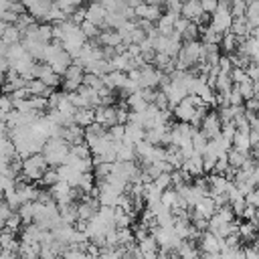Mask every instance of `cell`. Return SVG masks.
Masks as SVG:
<instances>
[{
	"label": "cell",
	"instance_id": "cell-1",
	"mask_svg": "<svg viewBox=\"0 0 259 259\" xmlns=\"http://www.w3.org/2000/svg\"><path fill=\"white\" fill-rule=\"evenodd\" d=\"M49 168V160L42 152H36V154H30L24 158L22 162V172L18 174L16 180H30V182H36L42 178L45 170Z\"/></svg>",
	"mask_w": 259,
	"mask_h": 259
},
{
	"label": "cell",
	"instance_id": "cell-2",
	"mask_svg": "<svg viewBox=\"0 0 259 259\" xmlns=\"http://www.w3.org/2000/svg\"><path fill=\"white\" fill-rule=\"evenodd\" d=\"M202 53H204V42L194 38V40H184L182 45V51L176 59H180L182 63H186L188 69H192L200 59H202Z\"/></svg>",
	"mask_w": 259,
	"mask_h": 259
},
{
	"label": "cell",
	"instance_id": "cell-3",
	"mask_svg": "<svg viewBox=\"0 0 259 259\" xmlns=\"http://www.w3.org/2000/svg\"><path fill=\"white\" fill-rule=\"evenodd\" d=\"M83 79H85V69L81 67V65H71L67 71H65V75H63V83H61V87L69 93V91H77L81 85H83Z\"/></svg>",
	"mask_w": 259,
	"mask_h": 259
},
{
	"label": "cell",
	"instance_id": "cell-4",
	"mask_svg": "<svg viewBox=\"0 0 259 259\" xmlns=\"http://www.w3.org/2000/svg\"><path fill=\"white\" fill-rule=\"evenodd\" d=\"M221 245H223V239L217 237L212 231H204L198 239V247L202 251V257H217L221 255Z\"/></svg>",
	"mask_w": 259,
	"mask_h": 259
},
{
	"label": "cell",
	"instance_id": "cell-5",
	"mask_svg": "<svg viewBox=\"0 0 259 259\" xmlns=\"http://www.w3.org/2000/svg\"><path fill=\"white\" fill-rule=\"evenodd\" d=\"M200 130H202L208 138H217V136H221V132H223V119H221L219 111L208 109L206 115H204V119H202Z\"/></svg>",
	"mask_w": 259,
	"mask_h": 259
},
{
	"label": "cell",
	"instance_id": "cell-6",
	"mask_svg": "<svg viewBox=\"0 0 259 259\" xmlns=\"http://www.w3.org/2000/svg\"><path fill=\"white\" fill-rule=\"evenodd\" d=\"M217 202H214V198L210 196V194H206V196H202L194 206H192V210H190V217L192 219H196V217H204V219H210L214 212H217Z\"/></svg>",
	"mask_w": 259,
	"mask_h": 259
},
{
	"label": "cell",
	"instance_id": "cell-7",
	"mask_svg": "<svg viewBox=\"0 0 259 259\" xmlns=\"http://www.w3.org/2000/svg\"><path fill=\"white\" fill-rule=\"evenodd\" d=\"M233 12L231 10H227V8H217L214 12H212V18H210V24L214 26V28H219L221 32H229L231 30V26H233Z\"/></svg>",
	"mask_w": 259,
	"mask_h": 259
},
{
	"label": "cell",
	"instance_id": "cell-8",
	"mask_svg": "<svg viewBox=\"0 0 259 259\" xmlns=\"http://www.w3.org/2000/svg\"><path fill=\"white\" fill-rule=\"evenodd\" d=\"M172 111H174V117H176L178 121H192V117H194V113H196V105L192 103L190 95H186L178 105L172 107Z\"/></svg>",
	"mask_w": 259,
	"mask_h": 259
},
{
	"label": "cell",
	"instance_id": "cell-9",
	"mask_svg": "<svg viewBox=\"0 0 259 259\" xmlns=\"http://www.w3.org/2000/svg\"><path fill=\"white\" fill-rule=\"evenodd\" d=\"M95 121H99L107 130L113 123H117V109H115V105H97L95 107Z\"/></svg>",
	"mask_w": 259,
	"mask_h": 259
},
{
	"label": "cell",
	"instance_id": "cell-10",
	"mask_svg": "<svg viewBox=\"0 0 259 259\" xmlns=\"http://www.w3.org/2000/svg\"><path fill=\"white\" fill-rule=\"evenodd\" d=\"M162 6L160 4H148V2H140L136 6V16L138 18H146V20H152V22H158V18L162 16Z\"/></svg>",
	"mask_w": 259,
	"mask_h": 259
},
{
	"label": "cell",
	"instance_id": "cell-11",
	"mask_svg": "<svg viewBox=\"0 0 259 259\" xmlns=\"http://www.w3.org/2000/svg\"><path fill=\"white\" fill-rule=\"evenodd\" d=\"M127 81H130V75H127L125 71L113 69V71H109V73L103 75V83H105L109 89H115V91H121Z\"/></svg>",
	"mask_w": 259,
	"mask_h": 259
},
{
	"label": "cell",
	"instance_id": "cell-12",
	"mask_svg": "<svg viewBox=\"0 0 259 259\" xmlns=\"http://www.w3.org/2000/svg\"><path fill=\"white\" fill-rule=\"evenodd\" d=\"M107 8L101 4V2H89L87 4V20L99 24L101 28L105 26V18H107Z\"/></svg>",
	"mask_w": 259,
	"mask_h": 259
},
{
	"label": "cell",
	"instance_id": "cell-13",
	"mask_svg": "<svg viewBox=\"0 0 259 259\" xmlns=\"http://www.w3.org/2000/svg\"><path fill=\"white\" fill-rule=\"evenodd\" d=\"M61 136H63L71 146H73V144H81V142H85V127L73 121V123H69V125H63Z\"/></svg>",
	"mask_w": 259,
	"mask_h": 259
},
{
	"label": "cell",
	"instance_id": "cell-14",
	"mask_svg": "<svg viewBox=\"0 0 259 259\" xmlns=\"http://www.w3.org/2000/svg\"><path fill=\"white\" fill-rule=\"evenodd\" d=\"M182 170H186L192 178H196V176H202L204 174V158H202V154H194V156H190V158H186L184 160V164H182Z\"/></svg>",
	"mask_w": 259,
	"mask_h": 259
},
{
	"label": "cell",
	"instance_id": "cell-15",
	"mask_svg": "<svg viewBox=\"0 0 259 259\" xmlns=\"http://www.w3.org/2000/svg\"><path fill=\"white\" fill-rule=\"evenodd\" d=\"M97 40H99L101 47H117V45L123 42V36L119 34L117 28H109V26H105V28H101V34L97 36Z\"/></svg>",
	"mask_w": 259,
	"mask_h": 259
},
{
	"label": "cell",
	"instance_id": "cell-16",
	"mask_svg": "<svg viewBox=\"0 0 259 259\" xmlns=\"http://www.w3.org/2000/svg\"><path fill=\"white\" fill-rule=\"evenodd\" d=\"M49 63H51V67L55 69V73L65 75V71L73 65V55H71V53H67V51L63 49V51H61V53H57Z\"/></svg>",
	"mask_w": 259,
	"mask_h": 259
},
{
	"label": "cell",
	"instance_id": "cell-17",
	"mask_svg": "<svg viewBox=\"0 0 259 259\" xmlns=\"http://www.w3.org/2000/svg\"><path fill=\"white\" fill-rule=\"evenodd\" d=\"M0 34H2V38L6 40V42H20L22 40V30L16 26V24H12V22H6V20H2L0 22Z\"/></svg>",
	"mask_w": 259,
	"mask_h": 259
},
{
	"label": "cell",
	"instance_id": "cell-18",
	"mask_svg": "<svg viewBox=\"0 0 259 259\" xmlns=\"http://www.w3.org/2000/svg\"><path fill=\"white\" fill-rule=\"evenodd\" d=\"M237 51L243 53V55H247L251 61H259V38H255V36L243 38Z\"/></svg>",
	"mask_w": 259,
	"mask_h": 259
},
{
	"label": "cell",
	"instance_id": "cell-19",
	"mask_svg": "<svg viewBox=\"0 0 259 259\" xmlns=\"http://www.w3.org/2000/svg\"><path fill=\"white\" fill-rule=\"evenodd\" d=\"M180 14H176V12H170V10H164V14L158 18V22H156V26H158V30H160V34H172L174 32V22H176V18H178Z\"/></svg>",
	"mask_w": 259,
	"mask_h": 259
},
{
	"label": "cell",
	"instance_id": "cell-20",
	"mask_svg": "<svg viewBox=\"0 0 259 259\" xmlns=\"http://www.w3.org/2000/svg\"><path fill=\"white\" fill-rule=\"evenodd\" d=\"M53 4H55V0H32L30 6H28V12L36 20H45L47 14H49V10L53 8Z\"/></svg>",
	"mask_w": 259,
	"mask_h": 259
},
{
	"label": "cell",
	"instance_id": "cell-21",
	"mask_svg": "<svg viewBox=\"0 0 259 259\" xmlns=\"http://www.w3.org/2000/svg\"><path fill=\"white\" fill-rule=\"evenodd\" d=\"M202 12H204V8H202L200 0H184V6H182V16L184 18L196 22L202 16Z\"/></svg>",
	"mask_w": 259,
	"mask_h": 259
},
{
	"label": "cell",
	"instance_id": "cell-22",
	"mask_svg": "<svg viewBox=\"0 0 259 259\" xmlns=\"http://www.w3.org/2000/svg\"><path fill=\"white\" fill-rule=\"evenodd\" d=\"M223 34L219 28H214L212 24H206V26H200V40L204 45H221L223 40Z\"/></svg>",
	"mask_w": 259,
	"mask_h": 259
},
{
	"label": "cell",
	"instance_id": "cell-23",
	"mask_svg": "<svg viewBox=\"0 0 259 259\" xmlns=\"http://www.w3.org/2000/svg\"><path fill=\"white\" fill-rule=\"evenodd\" d=\"M251 28H253V26H251V22H249V18H247V16H235V18H233L231 32H235V34H237L241 40L249 36Z\"/></svg>",
	"mask_w": 259,
	"mask_h": 259
},
{
	"label": "cell",
	"instance_id": "cell-24",
	"mask_svg": "<svg viewBox=\"0 0 259 259\" xmlns=\"http://www.w3.org/2000/svg\"><path fill=\"white\" fill-rule=\"evenodd\" d=\"M125 142H132V144H138L142 140H146V127L140 125V123H125Z\"/></svg>",
	"mask_w": 259,
	"mask_h": 259
},
{
	"label": "cell",
	"instance_id": "cell-25",
	"mask_svg": "<svg viewBox=\"0 0 259 259\" xmlns=\"http://www.w3.org/2000/svg\"><path fill=\"white\" fill-rule=\"evenodd\" d=\"M239 235H241V239H243V243L247 241V243H251L253 239H257L259 237V229H257V223L255 221H241V227H239Z\"/></svg>",
	"mask_w": 259,
	"mask_h": 259
},
{
	"label": "cell",
	"instance_id": "cell-26",
	"mask_svg": "<svg viewBox=\"0 0 259 259\" xmlns=\"http://www.w3.org/2000/svg\"><path fill=\"white\" fill-rule=\"evenodd\" d=\"M138 245H140V249H142L144 257H158L160 245H158V241H156V237H154L152 233H150L148 237H144L142 241H138Z\"/></svg>",
	"mask_w": 259,
	"mask_h": 259
},
{
	"label": "cell",
	"instance_id": "cell-27",
	"mask_svg": "<svg viewBox=\"0 0 259 259\" xmlns=\"http://www.w3.org/2000/svg\"><path fill=\"white\" fill-rule=\"evenodd\" d=\"M125 99H127V107H130L132 111H146L148 105H150V101L140 93V89L134 91V93H130Z\"/></svg>",
	"mask_w": 259,
	"mask_h": 259
},
{
	"label": "cell",
	"instance_id": "cell-28",
	"mask_svg": "<svg viewBox=\"0 0 259 259\" xmlns=\"http://www.w3.org/2000/svg\"><path fill=\"white\" fill-rule=\"evenodd\" d=\"M93 121H95V107H89V105L87 107H77V111H75V123L87 127Z\"/></svg>",
	"mask_w": 259,
	"mask_h": 259
},
{
	"label": "cell",
	"instance_id": "cell-29",
	"mask_svg": "<svg viewBox=\"0 0 259 259\" xmlns=\"http://www.w3.org/2000/svg\"><path fill=\"white\" fill-rule=\"evenodd\" d=\"M40 243L38 241H34V243H24V241H20V249H18V255H20V259H36V257H40Z\"/></svg>",
	"mask_w": 259,
	"mask_h": 259
},
{
	"label": "cell",
	"instance_id": "cell-30",
	"mask_svg": "<svg viewBox=\"0 0 259 259\" xmlns=\"http://www.w3.org/2000/svg\"><path fill=\"white\" fill-rule=\"evenodd\" d=\"M251 132V130H249ZM249 132H243V130H237V134H235V138H233V148H237V150H241V152H251V148H253V144H251V138H249Z\"/></svg>",
	"mask_w": 259,
	"mask_h": 259
},
{
	"label": "cell",
	"instance_id": "cell-31",
	"mask_svg": "<svg viewBox=\"0 0 259 259\" xmlns=\"http://www.w3.org/2000/svg\"><path fill=\"white\" fill-rule=\"evenodd\" d=\"M239 45H241V38L235 34V32H225L223 34V40H221V49L227 53V55H231V53H235L237 49H239Z\"/></svg>",
	"mask_w": 259,
	"mask_h": 259
},
{
	"label": "cell",
	"instance_id": "cell-32",
	"mask_svg": "<svg viewBox=\"0 0 259 259\" xmlns=\"http://www.w3.org/2000/svg\"><path fill=\"white\" fill-rule=\"evenodd\" d=\"M235 87V83H233V77H231V73H219L217 75V81H214V89L217 91H221V93H231V89Z\"/></svg>",
	"mask_w": 259,
	"mask_h": 259
},
{
	"label": "cell",
	"instance_id": "cell-33",
	"mask_svg": "<svg viewBox=\"0 0 259 259\" xmlns=\"http://www.w3.org/2000/svg\"><path fill=\"white\" fill-rule=\"evenodd\" d=\"M28 89H30L32 95H45V97H49V95L55 91L53 87H49V85H47L42 79H38V77L28 81Z\"/></svg>",
	"mask_w": 259,
	"mask_h": 259
},
{
	"label": "cell",
	"instance_id": "cell-34",
	"mask_svg": "<svg viewBox=\"0 0 259 259\" xmlns=\"http://www.w3.org/2000/svg\"><path fill=\"white\" fill-rule=\"evenodd\" d=\"M61 178H59V170H57V166H49L47 170H45V174H42V178L40 180H36L40 186H47V188H51L55 182H59Z\"/></svg>",
	"mask_w": 259,
	"mask_h": 259
},
{
	"label": "cell",
	"instance_id": "cell-35",
	"mask_svg": "<svg viewBox=\"0 0 259 259\" xmlns=\"http://www.w3.org/2000/svg\"><path fill=\"white\" fill-rule=\"evenodd\" d=\"M22 225H24V221H22L20 212H18V210H14V212H12V214L2 223V229H8V231H12V233H18Z\"/></svg>",
	"mask_w": 259,
	"mask_h": 259
},
{
	"label": "cell",
	"instance_id": "cell-36",
	"mask_svg": "<svg viewBox=\"0 0 259 259\" xmlns=\"http://www.w3.org/2000/svg\"><path fill=\"white\" fill-rule=\"evenodd\" d=\"M180 192L174 188V186H170V188H166L164 192H162V202L166 204V206H170V208H174L178 202H180Z\"/></svg>",
	"mask_w": 259,
	"mask_h": 259
},
{
	"label": "cell",
	"instance_id": "cell-37",
	"mask_svg": "<svg viewBox=\"0 0 259 259\" xmlns=\"http://www.w3.org/2000/svg\"><path fill=\"white\" fill-rule=\"evenodd\" d=\"M253 83H255V81H253L251 77H247V79H245V81H241V83H235V85H237V89L241 91V95L245 97V101H247V99H251V97H255Z\"/></svg>",
	"mask_w": 259,
	"mask_h": 259
},
{
	"label": "cell",
	"instance_id": "cell-38",
	"mask_svg": "<svg viewBox=\"0 0 259 259\" xmlns=\"http://www.w3.org/2000/svg\"><path fill=\"white\" fill-rule=\"evenodd\" d=\"M81 30H83V34H85L87 38H97V36L101 34V26L95 24V22H91V20H85V22L81 24Z\"/></svg>",
	"mask_w": 259,
	"mask_h": 259
},
{
	"label": "cell",
	"instance_id": "cell-39",
	"mask_svg": "<svg viewBox=\"0 0 259 259\" xmlns=\"http://www.w3.org/2000/svg\"><path fill=\"white\" fill-rule=\"evenodd\" d=\"M4 198L12 204V208H18L20 204H22V198H20V194H18V190H16V186H12V188H6L4 190Z\"/></svg>",
	"mask_w": 259,
	"mask_h": 259
},
{
	"label": "cell",
	"instance_id": "cell-40",
	"mask_svg": "<svg viewBox=\"0 0 259 259\" xmlns=\"http://www.w3.org/2000/svg\"><path fill=\"white\" fill-rule=\"evenodd\" d=\"M154 182H156V186H158L160 190L170 188V186H172V172H162V174H158V176L154 178Z\"/></svg>",
	"mask_w": 259,
	"mask_h": 259
},
{
	"label": "cell",
	"instance_id": "cell-41",
	"mask_svg": "<svg viewBox=\"0 0 259 259\" xmlns=\"http://www.w3.org/2000/svg\"><path fill=\"white\" fill-rule=\"evenodd\" d=\"M198 36H200V26L190 20V24H188V28L184 30L182 38H184V40H194V38H198Z\"/></svg>",
	"mask_w": 259,
	"mask_h": 259
},
{
	"label": "cell",
	"instance_id": "cell-42",
	"mask_svg": "<svg viewBox=\"0 0 259 259\" xmlns=\"http://www.w3.org/2000/svg\"><path fill=\"white\" fill-rule=\"evenodd\" d=\"M233 16H247V0H235L231 4Z\"/></svg>",
	"mask_w": 259,
	"mask_h": 259
},
{
	"label": "cell",
	"instance_id": "cell-43",
	"mask_svg": "<svg viewBox=\"0 0 259 259\" xmlns=\"http://www.w3.org/2000/svg\"><path fill=\"white\" fill-rule=\"evenodd\" d=\"M69 18H71L75 24H79V26H81V24L87 20V6H81V8H77V10H75V12H73Z\"/></svg>",
	"mask_w": 259,
	"mask_h": 259
},
{
	"label": "cell",
	"instance_id": "cell-44",
	"mask_svg": "<svg viewBox=\"0 0 259 259\" xmlns=\"http://www.w3.org/2000/svg\"><path fill=\"white\" fill-rule=\"evenodd\" d=\"M109 136L113 140H123L125 138V123H113L109 127Z\"/></svg>",
	"mask_w": 259,
	"mask_h": 259
},
{
	"label": "cell",
	"instance_id": "cell-45",
	"mask_svg": "<svg viewBox=\"0 0 259 259\" xmlns=\"http://www.w3.org/2000/svg\"><path fill=\"white\" fill-rule=\"evenodd\" d=\"M233 61H231V57L225 53V55H221V59H219V71H223V73H231L233 71Z\"/></svg>",
	"mask_w": 259,
	"mask_h": 259
},
{
	"label": "cell",
	"instance_id": "cell-46",
	"mask_svg": "<svg viewBox=\"0 0 259 259\" xmlns=\"http://www.w3.org/2000/svg\"><path fill=\"white\" fill-rule=\"evenodd\" d=\"M221 134H223L229 142H233V138H235V134H237V125H235V121H225Z\"/></svg>",
	"mask_w": 259,
	"mask_h": 259
},
{
	"label": "cell",
	"instance_id": "cell-47",
	"mask_svg": "<svg viewBox=\"0 0 259 259\" xmlns=\"http://www.w3.org/2000/svg\"><path fill=\"white\" fill-rule=\"evenodd\" d=\"M14 210H16V208H12V204L4 198V200H2V204H0V223H4V221H6Z\"/></svg>",
	"mask_w": 259,
	"mask_h": 259
},
{
	"label": "cell",
	"instance_id": "cell-48",
	"mask_svg": "<svg viewBox=\"0 0 259 259\" xmlns=\"http://www.w3.org/2000/svg\"><path fill=\"white\" fill-rule=\"evenodd\" d=\"M231 206H233V210H235V214H237V217H243V212H245V208H247V200H245V196H241V198L233 200V202H231Z\"/></svg>",
	"mask_w": 259,
	"mask_h": 259
},
{
	"label": "cell",
	"instance_id": "cell-49",
	"mask_svg": "<svg viewBox=\"0 0 259 259\" xmlns=\"http://www.w3.org/2000/svg\"><path fill=\"white\" fill-rule=\"evenodd\" d=\"M12 99H28V97H32V93H30V89H28V85H24V87H18V89H14L12 93Z\"/></svg>",
	"mask_w": 259,
	"mask_h": 259
},
{
	"label": "cell",
	"instance_id": "cell-50",
	"mask_svg": "<svg viewBox=\"0 0 259 259\" xmlns=\"http://www.w3.org/2000/svg\"><path fill=\"white\" fill-rule=\"evenodd\" d=\"M188 24H190V20L188 18H184L182 14L176 18V22H174V30L178 32V34H184V30L188 28Z\"/></svg>",
	"mask_w": 259,
	"mask_h": 259
},
{
	"label": "cell",
	"instance_id": "cell-51",
	"mask_svg": "<svg viewBox=\"0 0 259 259\" xmlns=\"http://www.w3.org/2000/svg\"><path fill=\"white\" fill-rule=\"evenodd\" d=\"M229 97H231V105H245V97L241 95V91L237 89V85L231 89V95Z\"/></svg>",
	"mask_w": 259,
	"mask_h": 259
},
{
	"label": "cell",
	"instance_id": "cell-52",
	"mask_svg": "<svg viewBox=\"0 0 259 259\" xmlns=\"http://www.w3.org/2000/svg\"><path fill=\"white\" fill-rule=\"evenodd\" d=\"M245 200H247V204H251V206H257V208H259V190H257V188H253L251 192H247V194H245Z\"/></svg>",
	"mask_w": 259,
	"mask_h": 259
},
{
	"label": "cell",
	"instance_id": "cell-53",
	"mask_svg": "<svg viewBox=\"0 0 259 259\" xmlns=\"http://www.w3.org/2000/svg\"><path fill=\"white\" fill-rule=\"evenodd\" d=\"M247 75H249L253 81H259V61H251V63H249Z\"/></svg>",
	"mask_w": 259,
	"mask_h": 259
},
{
	"label": "cell",
	"instance_id": "cell-54",
	"mask_svg": "<svg viewBox=\"0 0 259 259\" xmlns=\"http://www.w3.org/2000/svg\"><path fill=\"white\" fill-rule=\"evenodd\" d=\"M243 253H245V257H249V259H259V251L249 243V245H243Z\"/></svg>",
	"mask_w": 259,
	"mask_h": 259
},
{
	"label": "cell",
	"instance_id": "cell-55",
	"mask_svg": "<svg viewBox=\"0 0 259 259\" xmlns=\"http://www.w3.org/2000/svg\"><path fill=\"white\" fill-rule=\"evenodd\" d=\"M245 109L257 113V111H259V97H251V99H247V101H245Z\"/></svg>",
	"mask_w": 259,
	"mask_h": 259
},
{
	"label": "cell",
	"instance_id": "cell-56",
	"mask_svg": "<svg viewBox=\"0 0 259 259\" xmlns=\"http://www.w3.org/2000/svg\"><path fill=\"white\" fill-rule=\"evenodd\" d=\"M253 91H255V97H259V81L253 83Z\"/></svg>",
	"mask_w": 259,
	"mask_h": 259
},
{
	"label": "cell",
	"instance_id": "cell-57",
	"mask_svg": "<svg viewBox=\"0 0 259 259\" xmlns=\"http://www.w3.org/2000/svg\"><path fill=\"white\" fill-rule=\"evenodd\" d=\"M89 2H101V0H89Z\"/></svg>",
	"mask_w": 259,
	"mask_h": 259
},
{
	"label": "cell",
	"instance_id": "cell-58",
	"mask_svg": "<svg viewBox=\"0 0 259 259\" xmlns=\"http://www.w3.org/2000/svg\"><path fill=\"white\" fill-rule=\"evenodd\" d=\"M231 2H235V0H231Z\"/></svg>",
	"mask_w": 259,
	"mask_h": 259
}]
</instances>
